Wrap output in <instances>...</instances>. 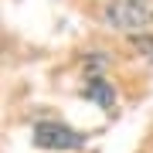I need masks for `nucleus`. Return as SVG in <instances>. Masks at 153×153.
I'll use <instances>...</instances> for the list:
<instances>
[{
	"mask_svg": "<svg viewBox=\"0 0 153 153\" xmlns=\"http://www.w3.org/2000/svg\"><path fill=\"white\" fill-rule=\"evenodd\" d=\"M105 24H112L116 31H140L153 24V4L150 0H109Z\"/></svg>",
	"mask_w": 153,
	"mask_h": 153,
	"instance_id": "nucleus-1",
	"label": "nucleus"
},
{
	"mask_svg": "<svg viewBox=\"0 0 153 153\" xmlns=\"http://www.w3.org/2000/svg\"><path fill=\"white\" fill-rule=\"evenodd\" d=\"M34 143L48 153H61V150H82L85 136L68 129L65 123H38L34 126Z\"/></svg>",
	"mask_w": 153,
	"mask_h": 153,
	"instance_id": "nucleus-2",
	"label": "nucleus"
},
{
	"mask_svg": "<svg viewBox=\"0 0 153 153\" xmlns=\"http://www.w3.org/2000/svg\"><path fill=\"white\" fill-rule=\"evenodd\" d=\"M85 99H92V102L102 105V109H112L116 105V92H112V85L105 82L102 75H92L85 82Z\"/></svg>",
	"mask_w": 153,
	"mask_h": 153,
	"instance_id": "nucleus-3",
	"label": "nucleus"
},
{
	"mask_svg": "<svg viewBox=\"0 0 153 153\" xmlns=\"http://www.w3.org/2000/svg\"><path fill=\"white\" fill-rule=\"evenodd\" d=\"M136 44H140L143 55H153V41H150V38H136Z\"/></svg>",
	"mask_w": 153,
	"mask_h": 153,
	"instance_id": "nucleus-4",
	"label": "nucleus"
}]
</instances>
